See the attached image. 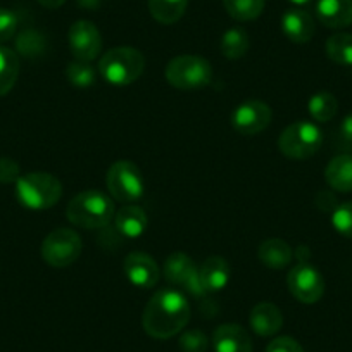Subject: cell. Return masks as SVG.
<instances>
[{
	"label": "cell",
	"mask_w": 352,
	"mask_h": 352,
	"mask_svg": "<svg viewBox=\"0 0 352 352\" xmlns=\"http://www.w3.org/2000/svg\"><path fill=\"white\" fill-rule=\"evenodd\" d=\"M190 321V304L187 297L175 289H162L152 296L142 316L147 335L159 340L175 337Z\"/></svg>",
	"instance_id": "obj_1"
},
{
	"label": "cell",
	"mask_w": 352,
	"mask_h": 352,
	"mask_svg": "<svg viewBox=\"0 0 352 352\" xmlns=\"http://www.w3.org/2000/svg\"><path fill=\"white\" fill-rule=\"evenodd\" d=\"M116 214L113 199L100 190H85L74 195L66 209V216L74 226L85 230L104 228Z\"/></svg>",
	"instance_id": "obj_2"
},
{
	"label": "cell",
	"mask_w": 352,
	"mask_h": 352,
	"mask_svg": "<svg viewBox=\"0 0 352 352\" xmlns=\"http://www.w3.org/2000/svg\"><path fill=\"white\" fill-rule=\"evenodd\" d=\"M16 197L19 204L33 211L50 209L63 197V185L50 173H28L16 182Z\"/></svg>",
	"instance_id": "obj_3"
},
{
	"label": "cell",
	"mask_w": 352,
	"mask_h": 352,
	"mask_svg": "<svg viewBox=\"0 0 352 352\" xmlns=\"http://www.w3.org/2000/svg\"><path fill=\"white\" fill-rule=\"evenodd\" d=\"M145 69L144 54L133 47H114L99 60V73L107 83L126 87L135 83Z\"/></svg>",
	"instance_id": "obj_4"
},
{
	"label": "cell",
	"mask_w": 352,
	"mask_h": 352,
	"mask_svg": "<svg viewBox=\"0 0 352 352\" xmlns=\"http://www.w3.org/2000/svg\"><path fill=\"white\" fill-rule=\"evenodd\" d=\"M166 80L178 90H195L211 83L212 67L201 56H178L166 66Z\"/></svg>",
	"instance_id": "obj_5"
},
{
	"label": "cell",
	"mask_w": 352,
	"mask_h": 352,
	"mask_svg": "<svg viewBox=\"0 0 352 352\" xmlns=\"http://www.w3.org/2000/svg\"><path fill=\"white\" fill-rule=\"evenodd\" d=\"M323 145V131L311 121H296L280 133L278 148L289 159H307Z\"/></svg>",
	"instance_id": "obj_6"
},
{
	"label": "cell",
	"mask_w": 352,
	"mask_h": 352,
	"mask_svg": "<svg viewBox=\"0 0 352 352\" xmlns=\"http://www.w3.org/2000/svg\"><path fill=\"white\" fill-rule=\"evenodd\" d=\"M106 185L111 197L123 204H135L140 201L145 192V182L142 171L135 162L116 161L109 168L106 176Z\"/></svg>",
	"instance_id": "obj_7"
},
{
	"label": "cell",
	"mask_w": 352,
	"mask_h": 352,
	"mask_svg": "<svg viewBox=\"0 0 352 352\" xmlns=\"http://www.w3.org/2000/svg\"><path fill=\"white\" fill-rule=\"evenodd\" d=\"M83 242L74 230L57 228L45 236L42 243V257L49 266L66 268L80 257Z\"/></svg>",
	"instance_id": "obj_8"
},
{
	"label": "cell",
	"mask_w": 352,
	"mask_h": 352,
	"mask_svg": "<svg viewBox=\"0 0 352 352\" xmlns=\"http://www.w3.org/2000/svg\"><path fill=\"white\" fill-rule=\"evenodd\" d=\"M290 294L302 304H314L323 297L324 280L314 266L306 263L297 264L287 276Z\"/></svg>",
	"instance_id": "obj_9"
},
{
	"label": "cell",
	"mask_w": 352,
	"mask_h": 352,
	"mask_svg": "<svg viewBox=\"0 0 352 352\" xmlns=\"http://www.w3.org/2000/svg\"><path fill=\"white\" fill-rule=\"evenodd\" d=\"M272 107L263 100H245L232 114L233 130L240 135H257L272 123Z\"/></svg>",
	"instance_id": "obj_10"
},
{
	"label": "cell",
	"mask_w": 352,
	"mask_h": 352,
	"mask_svg": "<svg viewBox=\"0 0 352 352\" xmlns=\"http://www.w3.org/2000/svg\"><path fill=\"white\" fill-rule=\"evenodd\" d=\"M69 49L74 59L92 63L100 52H102V36L99 28L92 21L80 19L73 23L69 28Z\"/></svg>",
	"instance_id": "obj_11"
},
{
	"label": "cell",
	"mask_w": 352,
	"mask_h": 352,
	"mask_svg": "<svg viewBox=\"0 0 352 352\" xmlns=\"http://www.w3.org/2000/svg\"><path fill=\"white\" fill-rule=\"evenodd\" d=\"M164 278L171 285H180L185 290H188L194 296H202L204 289L199 280V270L195 268L194 261L185 252H173L168 259L164 261Z\"/></svg>",
	"instance_id": "obj_12"
},
{
	"label": "cell",
	"mask_w": 352,
	"mask_h": 352,
	"mask_svg": "<svg viewBox=\"0 0 352 352\" xmlns=\"http://www.w3.org/2000/svg\"><path fill=\"white\" fill-rule=\"evenodd\" d=\"M124 275L128 276L135 287L140 289H152L157 285L161 278V270L154 257L145 252H131L124 257L123 263Z\"/></svg>",
	"instance_id": "obj_13"
},
{
	"label": "cell",
	"mask_w": 352,
	"mask_h": 352,
	"mask_svg": "<svg viewBox=\"0 0 352 352\" xmlns=\"http://www.w3.org/2000/svg\"><path fill=\"white\" fill-rule=\"evenodd\" d=\"M214 352H252V340L247 330L240 324H221L212 333Z\"/></svg>",
	"instance_id": "obj_14"
},
{
	"label": "cell",
	"mask_w": 352,
	"mask_h": 352,
	"mask_svg": "<svg viewBox=\"0 0 352 352\" xmlns=\"http://www.w3.org/2000/svg\"><path fill=\"white\" fill-rule=\"evenodd\" d=\"M232 278V270L225 257L211 256L199 268V280L204 292H219L225 289Z\"/></svg>",
	"instance_id": "obj_15"
},
{
	"label": "cell",
	"mask_w": 352,
	"mask_h": 352,
	"mask_svg": "<svg viewBox=\"0 0 352 352\" xmlns=\"http://www.w3.org/2000/svg\"><path fill=\"white\" fill-rule=\"evenodd\" d=\"M316 16L327 28H345L352 25V0H318Z\"/></svg>",
	"instance_id": "obj_16"
},
{
	"label": "cell",
	"mask_w": 352,
	"mask_h": 352,
	"mask_svg": "<svg viewBox=\"0 0 352 352\" xmlns=\"http://www.w3.org/2000/svg\"><path fill=\"white\" fill-rule=\"evenodd\" d=\"M250 327L259 337H272L283 327V314L273 302H259L250 311Z\"/></svg>",
	"instance_id": "obj_17"
},
{
	"label": "cell",
	"mask_w": 352,
	"mask_h": 352,
	"mask_svg": "<svg viewBox=\"0 0 352 352\" xmlns=\"http://www.w3.org/2000/svg\"><path fill=\"white\" fill-rule=\"evenodd\" d=\"M283 35L294 43H307L314 36V19L302 9H290L282 18Z\"/></svg>",
	"instance_id": "obj_18"
},
{
	"label": "cell",
	"mask_w": 352,
	"mask_h": 352,
	"mask_svg": "<svg viewBox=\"0 0 352 352\" xmlns=\"http://www.w3.org/2000/svg\"><path fill=\"white\" fill-rule=\"evenodd\" d=\"M114 223L121 235L128 239H138L147 230L148 219L140 206L126 204L114 214Z\"/></svg>",
	"instance_id": "obj_19"
},
{
	"label": "cell",
	"mask_w": 352,
	"mask_h": 352,
	"mask_svg": "<svg viewBox=\"0 0 352 352\" xmlns=\"http://www.w3.org/2000/svg\"><path fill=\"white\" fill-rule=\"evenodd\" d=\"M324 180L333 190L352 192V155L340 154L331 159L324 169Z\"/></svg>",
	"instance_id": "obj_20"
},
{
	"label": "cell",
	"mask_w": 352,
	"mask_h": 352,
	"mask_svg": "<svg viewBox=\"0 0 352 352\" xmlns=\"http://www.w3.org/2000/svg\"><path fill=\"white\" fill-rule=\"evenodd\" d=\"M292 249L285 240L280 239H270L264 240L257 250V257L264 266H268L272 270H282L287 264L292 261Z\"/></svg>",
	"instance_id": "obj_21"
},
{
	"label": "cell",
	"mask_w": 352,
	"mask_h": 352,
	"mask_svg": "<svg viewBox=\"0 0 352 352\" xmlns=\"http://www.w3.org/2000/svg\"><path fill=\"white\" fill-rule=\"evenodd\" d=\"M188 8V0H148V12L161 25L180 21Z\"/></svg>",
	"instance_id": "obj_22"
},
{
	"label": "cell",
	"mask_w": 352,
	"mask_h": 352,
	"mask_svg": "<svg viewBox=\"0 0 352 352\" xmlns=\"http://www.w3.org/2000/svg\"><path fill=\"white\" fill-rule=\"evenodd\" d=\"M19 76V57L14 50L0 47V97L8 96Z\"/></svg>",
	"instance_id": "obj_23"
},
{
	"label": "cell",
	"mask_w": 352,
	"mask_h": 352,
	"mask_svg": "<svg viewBox=\"0 0 352 352\" xmlns=\"http://www.w3.org/2000/svg\"><path fill=\"white\" fill-rule=\"evenodd\" d=\"M307 111H309L311 118L314 121H318V123H327V121L333 120L335 114H337L338 102L333 94L318 92L309 99Z\"/></svg>",
	"instance_id": "obj_24"
},
{
	"label": "cell",
	"mask_w": 352,
	"mask_h": 352,
	"mask_svg": "<svg viewBox=\"0 0 352 352\" xmlns=\"http://www.w3.org/2000/svg\"><path fill=\"white\" fill-rule=\"evenodd\" d=\"M327 56L340 66L352 67V35L351 33H337L327 40Z\"/></svg>",
	"instance_id": "obj_25"
},
{
	"label": "cell",
	"mask_w": 352,
	"mask_h": 352,
	"mask_svg": "<svg viewBox=\"0 0 352 352\" xmlns=\"http://www.w3.org/2000/svg\"><path fill=\"white\" fill-rule=\"evenodd\" d=\"M223 4L236 21H254L263 14L266 0H223Z\"/></svg>",
	"instance_id": "obj_26"
},
{
	"label": "cell",
	"mask_w": 352,
	"mask_h": 352,
	"mask_svg": "<svg viewBox=\"0 0 352 352\" xmlns=\"http://www.w3.org/2000/svg\"><path fill=\"white\" fill-rule=\"evenodd\" d=\"M249 50V35L242 28H232L223 35L221 52L226 59H240Z\"/></svg>",
	"instance_id": "obj_27"
},
{
	"label": "cell",
	"mask_w": 352,
	"mask_h": 352,
	"mask_svg": "<svg viewBox=\"0 0 352 352\" xmlns=\"http://www.w3.org/2000/svg\"><path fill=\"white\" fill-rule=\"evenodd\" d=\"M66 78L69 80V83H73L74 87L87 88L90 85L96 83V69L90 63H85V60L74 59L69 66L66 67Z\"/></svg>",
	"instance_id": "obj_28"
},
{
	"label": "cell",
	"mask_w": 352,
	"mask_h": 352,
	"mask_svg": "<svg viewBox=\"0 0 352 352\" xmlns=\"http://www.w3.org/2000/svg\"><path fill=\"white\" fill-rule=\"evenodd\" d=\"M331 225L345 239H352V202L337 206L331 214Z\"/></svg>",
	"instance_id": "obj_29"
},
{
	"label": "cell",
	"mask_w": 352,
	"mask_h": 352,
	"mask_svg": "<svg viewBox=\"0 0 352 352\" xmlns=\"http://www.w3.org/2000/svg\"><path fill=\"white\" fill-rule=\"evenodd\" d=\"M209 340L204 331L190 330L185 331L180 337L182 352H206L208 351Z\"/></svg>",
	"instance_id": "obj_30"
},
{
	"label": "cell",
	"mask_w": 352,
	"mask_h": 352,
	"mask_svg": "<svg viewBox=\"0 0 352 352\" xmlns=\"http://www.w3.org/2000/svg\"><path fill=\"white\" fill-rule=\"evenodd\" d=\"M16 30H18V18L14 12L0 8V43L11 40Z\"/></svg>",
	"instance_id": "obj_31"
},
{
	"label": "cell",
	"mask_w": 352,
	"mask_h": 352,
	"mask_svg": "<svg viewBox=\"0 0 352 352\" xmlns=\"http://www.w3.org/2000/svg\"><path fill=\"white\" fill-rule=\"evenodd\" d=\"M266 352H304L302 345L292 337H276L266 347Z\"/></svg>",
	"instance_id": "obj_32"
},
{
	"label": "cell",
	"mask_w": 352,
	"mask_h": 352,
	"mask_svg": "<svg viewBox=\"0 0 352 352\" xmlns=\"http://www.w3.org/2000/svg\"><path fill=\"white\" fill-rule=\"evenodd\" d=\"M19 176V164L14 159L0 157V184H14Z\"/></svg>",
	"instance_id": "obj_33"
},
{
	"label": "cell",
	"mask_w": 352,
	"mask_h": 352,
	"mask_svg": "<svg viewBox=\"0 0 352 352\" xmlns=\"http://www.w3.org/2000/svg\"><path fill=\"white\" fill-rule=\"evenodd\" d=\"M340 133H342V137L345 138V140L351 142V144H352V113L347 114V116L344 118V121H342Z\"/></svg>",
	"instance_id": "obj_34"
},
{
	"label": "cell",
	"mask_w": 352,
	"mask_h": 352,
	"mask_svg": "<svg viewBox=\"0 0 352 352\" xmlns=\"http://www.w3.org/2000/svg\"><path fill=\"white\" fill-rule=\"evenodd\" d=\"M66 0H38V4H42L47 9H59Z\"/></svg>",
	"instance_id": "obj_35"
},
{
	"label": "cell",
	"mask_w": 352,
	"mask_h": 352,
	"mask_svg": "<svg viewBox=\"0 0 352 352\" xmlns=\"http://www.w3.org/2000/svg\"><path fill=\"white\" fill-rule=\"evenodd\" d=\"M290 2H294V4L297 6H304V4H309L311 0H290Z\"/></svg>",
	"instance_id": "obj_36"
}]
</instances>
